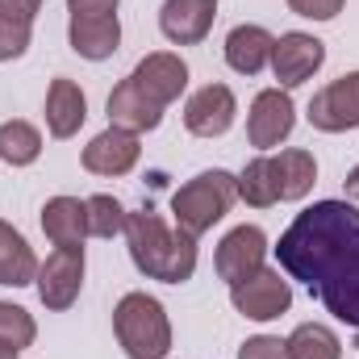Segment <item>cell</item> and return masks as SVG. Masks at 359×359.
<instances>
[{
	"label": "cell",
	"mask_w": 359,
	"mask_h": 359,
	"mask_svg": "<svg viewBox=\"0 0 359 359\" xmlns=\"http://www.w3.org/2000/svg\"><path fill=\"white\" fill-rule=\"evenodd\" d=\"M280 268L301 280L330 318L359 330V209L351 201H318L280 234Z\"/></svg>",
	"instance_id": "obj_1"
},
{
	"label": "cell",
	"mask_w": 359,
	"mask_h": 359,
	"mask_svg": "<svg viewBox=\"0 0 359 359\" xmlns=\"http://www.w3.org/2000/svg\"><path fill=\"white\" fill-rule=\"evenodd\" d=\"M126 243H130V259L147 280H163V284H184L196 271V238L180 226H168L159 213L151 209H134L126 213Z\"/></svg>",
	"instance_id": "obj_2"
},
{
	"label": "cell",
	"mask_w": 359,
	"mask_h": 359,
	"mask_svg": "<svg viewBox=\"0 0 359 359\" xmlns=\"http://www.w3.org/2000/svg\"><path fill=\"white\" fill-rule=\"evenodd\" d=\"M113 334L130 359H168L172 351V322L163 301L147 292H126L113 309Z\"/></svg>",
	"instance_id": "obj_3"
},
{
	"label": "cell",
	"mask_w": 359,
	"mask_h": 359,
	"mask_svg": "<svg viewBox=\"0 0 359 359\" xmlns=\"http://www.w3.org/2000/svg\"><path fill=\"white\" fill-rule=\"evenodd\" d=\"M238 201V180L222 168H209L201 176H192L188 184H180L172 196V217L180 230H188L192 238L209 234Z\"/></svg>",
	"instance_id": "obj_4"
},
{
	"label": "cell",
	"mask_w": 359,
	"mask_h": 359,
	"mask_svg": "<svg viewBox=\"0 0 359 359\" xmlns=\"http://www.w3.org/2000/svg\"><path fill=\"white\" fill-rule=\"evenodd\" d=\"M38 301L50 313H63L80 301L84 288V247H55L46 264H38Z\"/></svg>",
	"instance_id": "obj_5"
},
{
	"label": "cell",
	"mask_w": 359,
	"mask_h": 359,
	"mask_svg": "<svg viewBox=\"0 0 359 359\" xmlns=\"http://www.w3.org/2000/svg\"><path fill=\"white\" fill-rule=\"evenodd\" d=\"M322 63H326V42L322 38H313V34H301V29H292V34H280L276 38V46H271V76L280 80L276 88H301L305 80H313L318 72H322Z\"/></svg>",
	"instance_id": "obj_6"
},
{
	"label": "cell",
	"mask_w": 359,
	"mask_h": 359,
	"mask_svg": "<svg viewBox=\"0 0 359 359\" xmlns=\"http://www.w3.org/2000/svg\"><path fill=\"white\" fill-rule=\"evenodd\" d=\"M230 305L247 318V322H276L280 313L292 309V284L271 268H259L251 280L230 288Z\"/></svg>",
	"instance_id": "obj_7"
},
{
	"label": "cell",
	"mask_w": 359,
	"mask_h": 359,
	"mask_svg": "<svg viewBox=\"0 0 359 359\" xmlns=\"http://www.w3.org/2000/svg\"><path fill=\"white\" fill-rule=\"evenodd\" d=\"M297 126V104L284 88H264L247 109V142L259 151H276Z\"/></svg>",
	"instance_id": "obj_8"
},
{
	"label": "cell",
	"mask_w": 359,
	"mask_h": 359,
	"mask_svg": "<svg viewBox=\"0 0 359 359\" xmlns=\"http://www.w3.org/2000/svg\"><path fill=\"white\" fill-rule=\"evenodd\" d=\"M309 126L322 134H347L359 130V72L330 80L309 100Z\"/></svg>",
	"instance_id": "obj_9"
},
{
	"label": "cell",
	"mask_w": 359,
	"mask_h": 359,
	"mask_svg": "<svg viewBox=\"0 0 359 359\" xmlns=\"http://www.w3.org/2000/svg\"><path fill=\"white\" fill-rule=\"evenodd\" d=\"M234 117H238V96H234L230 84H205V88H196L184 100V126L196 138H222V134H230Z\"/></svg>",
	"instance_id": "obj_10"
},
{
	"label": "cell",
	"mask_w": 359,
	"mask_h": 359,
	"mask_svg": "<svg viewBox=\"0 0 359 359\" xmlns=\"http://www.w3.org/2000/svg\"><path fill=\"white\" fill-rule=\"evenodd\" d=\"M268 259V234L259 226H234L222 243H217V255H213V268L217 276L234 288L243 280H251L255 271L264 268Z\"/></svg>",
	"instance_id": "obj_11"
},
{
	"label": "cell",
	"mask_w": 359,
	"mask_h": 359,
	"mask_svg": "<svg viewBox=\"0 0 359 359\" xmlns=\"http://www.w3.org/2000/svg\"><path fill=\"white\" fill-rule=\"evenodd\" d=\"M138 159H142V142H138V134L117 130V126L100 130L88 147H84V155H80L84 172H92V176H104V180L130 176V172L138 168Z\"/></svg>",
	"instance_id": "obj_12"
},
{
	"label": "cell",
	"mask_w": 359,
	"mask_h": 359,
	"mask_svg": "<svg viewBox=\"0 0 359 359\" xmlns=\"http://www.w3.org/2000/svg\"><path fill=\"white\" fill-rule=\"evenodd\" d=\"M217 21V0H163L159 29L172 46H201Z\"/></svg>",
	"instance_id": "obj_13"
},
{
	"label": "cell",
	"mask_w": 359,
	"mask_h": 359,
	"mask_svg": "<svg viewBox=\"0 0 359 359\" xmlns=\"http://www.w3.org/2000/svg\"><path fill=\"white\" fill-rule=\"evenodd\" d=\"M130 80L147 92L155 104L168 109L172 100H180V92L188 88V63L180 55H172V50H155V55L138 59V67H134Z\"/></svg>",
	"instance_id": "obj_14"
},
{
	"label": "cell",
	"mask_w": 359,
	"mask_h": 359,
	"mask_svg": "<svg viewBox=\"0 0 359 359\" xmlns=\"http://www.w3.org/2000/svg\"><path fill=\"white\" fill-rule=\"evenodd\" d=\"M109 126H117V130H130V134H147V130H159V121H163V104H155L147 92L138 88L130 76L117 84V88L109 92Z\"/></svg>",
	"instance_id": "obj_15"
},
{
	"label": "cell",
	"mask_w": 359,
	"mask_h": 359,
	"mask_svg": "<svg viewBox=\"0 0 359 359\" xmlns=\"http://www.w3.org/2000/svg\"><path fill=\"white\" fill-rule=\"evenodd\" d=\"M84 121H88L84 88L67 76L50 80V88H46V130H50V138H76Z\"/></svg>",
	"instance_id": "obj_16"
},
{
	"label": "cell",
	"mask_w": 359,
	"mask_h": 359,
	"mask_svg": "<svg viewBox=\"0 0 359 359\" xmlns=\"http://www.w3.org/2000/svg\"><path fill=\"white\" fill-rule=\"evenodd\" d=\"M67 42L80 59L104 63L121 46V21H117V13L113 17H72L67 21Z\"/></svg>",
	"instance_id": "obj_17"
},
{
	"label": "cell",
	"mask_w": 359,
	"mask_h": 359,
	"mask_svg": "<svg viewBox=\"0 0 359 359\" xmlns=\"http://www.w3.org/2000/svg\"><path fill=\"white\" fill-rule=\"evenodd\" d=\"M42 234L55 247H84V238H88V201L50 196L42 205Z\"/></svg>",
	"instance_id": "obj_18"
},
{
	"label": "cell",
	"mask_w": 359,
	"mask_h": 359,
	"mask_svg": "<svg viewBox=\"0 0 359 359\" xmlns=\"http://www.w3.org/2000/svg\"><path fill=\"white\" fill-rule=\"evenodd\" d=\"M271 46H276V38L264 25H234L226 34V63L238 76H259L271 63Z\"/></svg>",
	"instance_id": "obj_19"
},
{
	"label": "cell",
	"mask_w": 359,
	"mask_h": 359,
	"mask_svg": "<svg viewBox=\"0 0 359 359\" xmlns=\"http://www.w3.org/2000/svg\"><path fill=\"white\" fill-rule=\"evenodd\" d=\"M38 280V255L21 230L0 222V288H25Z\"/></svg>",
	"instance_id": "obj_20"
},
{
	"label": "cell",
	"mask_w": 359,
	"mask_h": 359,
	"mask_svg": "<svg viewBox=\"0 0 359 359\" xmlns=\"http://www.w3.org/2000/svg\"><path fill=\"white\" fill-rule=\"evenodd\" d=\"M271 168H276V184H280V201H305L318 184V159L301 147L271 155Z\"/></svg>",
	"instance_id": "obj_21"
},
{
	"label": "cell",
	"mask_w": 359,
	"mask_h": 359,
	"mask_svg": "<svg viewBox=\"0 0 359 359\" xmlns=\"http://www.w3.org/2000/svg\"><path fill=\"white\" fill-rule=\"evenodd\" d=\"M284 351L288 359H343V339L322 322H301L284 339Z\"/></svg>",
	"instance_id": "obj_22"
},
{
	"label": "cell",
	"mask_w": 359,
	"mask_h": 359,
	"mask_svg": "<svg viewBox=\"0 0 359 359\" xmlns=\"http://www.w3.org/2000/svg\"><path fill=\"white\" fill-rule=\"evenodd\" d=\"M38 155H42V134H38L34 121L13 117V121L0 126V163L29 168V163H38Z\"/></svg>",
	"instance_id": "obj_23"
},
{
	"label": "cell",
	"mask_w": 359,
	"mask_h": 359,
	"mask_svg": "<svg viewBox=\"0 0 359 359\" xmlns=\"http://www.w3.org/2000/svg\"><path fill=\"white\" fill-rule=\"evenodd\" d=\"M238 196L251 205V209H271L280 201V184H276V168H271V155L251 159L243 172H238Z\"/></svg>",
	"instance_id": "obj_24"
},
{
	"label": "cell",
	"mask_w": 359,
	"mask_h": 359,
	"mask_svg": "<svg viewBox=\"0 0 359 359\" xmlns=\"http://www.w3.org/2000/svg\"><path fill=\"white\" fill-rule=\"evenodd\" d=\"M126 213L130 209L117 196H109V192L88 196V234L92 238H117V234H126Z\"/></svg>",
	"instance_id": "obj_25"
},
{
	"label": "cell",
	"mask_w": 359,
	"mask_h": 359,
	"mask_svg": "<svg viewBox=\"0 0 359 359\" xmlns=\"http://www.w3.org/2000/svg\"><path fill=\"white\" fill-rule=\"evenodd\" d=\"M34 339H38L34 313L21 309V305H13V301H0V343H13V347L21 351V347H29Z\"/></svg>",
	"instance_id": "obj_26"
},
{
	"label": "cell",
	"mask_w": 359,
	"mask_h": 359,
	"mask_svg": "<svg viewBox=\"0 0 359 359\" xmlns=\"http://www.w3.org/2000/svg\"><path fill=\"white\" fill-rule=\"evenodd\" d=\"M25 50H29V25L13 21V17H0V63H13Z\"/></svg>",
	"instance_id": "obj_27"
},
{
	"label": "cell",
	"mask_w": 359,
	"mask_h": 359,
	"mask_svg": "<svg viewBox=\"0 0 359 359\" xmlns=\"http://www.w3.org/2000/svg\"><path fill=\"white\" fill-rule=\"evenodd\" d=\"M238 359H288V351H284V339H276V334H255V339H247V343L238 347Z\"/></svg>",
	"instance_id": "obj_28"
},
{
	"label": "cell",
	"mask_w": 359,
	"mask_h": 359,
	"mask_svg": "<svg viewBox=\"0 0 359 359\" xmlns=\"http://www.w3.org/2000/svg\"><path fill=\"white\" fill-rule=\"evenodd\" d=\"M347 0H288V8L297 17H309V21H334L343 13Z\"/></svg>",
	"instance_id": "obj_29"
},
{
	"label": "cell",
	"mask_w": 359,
	"mask_h": 359,
	"mask_svg": "<svg viewBox=\"0 0 359 359\" xmlns=\"http://www.w3.org/2000/svg\"><path fill=\"white\" fill-rule=\"evenodd\" d=\"M121 0H67L72 17H113Z\"/></svg>",
	"instance_id": "obj_30"
},
{
	"label": "cell",
	"mask_w": 359,
	"mask_h": 359,
	"mask_svg": "<svg viewBox=\"0 0 359 359\" xmlns=\"http://www.w3.org/2000/svg\"><path fill=\"white\" fill-rule=\"evenodd\" d=\"M38 13H42V0H0V17H13V21L34 25Z\"/></svg>",
	"instance_id": "obj_31"
},
{
	"label": "cell",
	"mask_w": 359,
	"mask_h": 359,
	"mask_svg": "<svg viewBox=\"0 0 359 359\" xmlns=\"http://www.w3.org/2000/svg\"><path fill=\"white\" fill-rule=\"evenodd\" d=\"M343 192H347V201H359V163L347 172V180H343Z\"/></svg>",
	"instance_id": "obj_32"
},
{
	"label": "cell",
	"mask_w": 359,
	"mask_h": 359,
	"mask_svg": "<svg viewBox=\"0 0 359 359\" xmlns=\"http://www.w3.org/2000/svg\"><path fill=\"white\" fill-rule=\"evenodd\" d=\"M0 359H21V351L13 343H0Z\"/></svg>",
	"instance_id": "obj_33"
}]
</instances>
